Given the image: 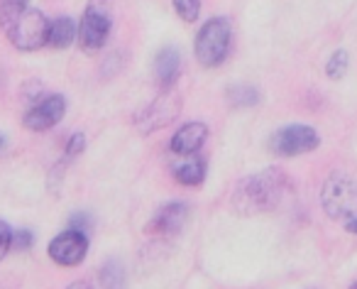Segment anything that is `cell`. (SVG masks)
Instances as JSON below:
<instances>
[{
  "mask_svg": "<svg viewBox=\"0 0 357 289\" xmlns=\"http://www.w3.org/2000/svg\"><path fill=\"white\" fill-rule=\"evenodd\" d=\"M289 189V177L282 170L272 167V170L257 172V175L243 179L233 191V209L243 216L264 214L279 206L282 196Z\"/></svg>",
  "mask_w": 357,
  "mask_h": 289,
  "instance_id": "obj_1",
  "label": "cell"
},
{
  "mask_svg": "<svg viewBox=\"0 0 357 289\" xmlns=\"http://www.w3.org/2000/svg\"><path fill=\"white\" fill-rule=\"evenodd\" d=\"M0 27L6 30L8 40L22 52H35L45 47L47 35H50V20L42 15V10L30 6L6 20H0Z\"/></svg>",
  "mask_w": 357,
  "mask_h": 289,
  "instance_id": "obj_2",
  "label": "cell"
},
{
  "mask_svg": "<svg viewBox=\"0 0 357 289\" xmlns=\"http://www.w3.org/2000/svg\"><path fill=\"white\" fill-rule=\"evenodd\" d=\"M230 42H233V27L225 17H211L204 27L196 35V59L199 64L208 66H220L225 59H228L230 52Z\"/></svg>",
  "mask_w": 357,
  "mask_h": 289,
  "instance_id": "obj_3",
  "label": "cell"
},
{
  "mask_svg": "<svg viewBox=\"0 0 357 289\" xmlns=\"http://www.w3.org/2000/svg\"><path fill=\"white\" fill-rule=\"evenodd\" d=\"M321 204L333 221H352L357 216V181L345 175L328 177L321 189Z\"/></svg>",
  "mask_w": 357,
  "mask_h": 289,
  "instance_id": "obj_4",
  "label": "cell"
},
{
  "mask_svg": "<svg viewBox=\"0 0 357 289\" xmlns=\"http://www.w3.org/2000/svg\"><path fill=\"white\" fill-rule=\"evenodd\" d=\"M113 0H89L81 20V47L86 52H98L108 42L110 27H113Z\"/></svg>",
  "mask_w": 357,
  "mask_h": 289,
  "instance_id": "obj_5",
  "label": "cell"
},
{
  "mask_svg": "<svg viewBox=\"0 0 357 289\" xmlns=\"http://www.w3.org/2000/svg\"><path fill=\"white\" fill-rule=\"evenodd\" d=\"M318 144H321L318 133L311 125H303V123L284 125V128H279L277 133L272 135V140H269V147H272V152L279 157L303 155V152L316 150Z\"/></svg>",
  "mask_w": 357,
  "mask_h": 289,
  "instance_id": "obj_6",
  "label": "cell"
},
{
  "mask_svg": "<svg viewBox=\"0 0 357 289\" xmlns=\"http://www.w3.org/2000/svg\"><path fill=\"white\" fill-rule=\"evenodd\" d=\"M89 253V238L81 228H69L50 243V258L64 267H74Z\"/></svg>",
  "mask_w": 357,
  "mask_h": 289,
  "instance_id": "obj_7",
  "label": "cell"
},
{
  "mask_svg": "<svg viewBox=\"0 0 357 289\" xmlns=\"http://www.w3.org/2000/svg\"><path fill=\"white\" fill-rule=\"evenodd\" d=\"M64 113H66V101L59 94H50L27 110L25 125L30 130H37V133L40 130H50L64 118Z\"/></svg>",
  "mask_w": 357,
  "mask_h": 289,
  "instance_id": "obj_8",
  "label": "cell"
},
{
  "mask_svg": "<svg viewBox=\"0 0 357 289\" xmlns=\"http://www.w3.org/2000/svg\"><path fill=\"white\" fill-rule=\"evenodd\" d=\"M178 110H181V105H178L176 96L164 94L162 98L149 103L147 108L137 115V128L142 130V133H152V130H157V128H164V125H169L176 118Z\"/></svg>",
  "mask_w": 357,
  "mask_h": 289,
  "instance_id": "obj_9",
  "label": "cell"
},
{
  "mask_svg": "<svg viewBox=\"0 0 357 289\" xmlns=\"http://www.w3.org/2000/svg\"><path fill=\"white\" fill-rule=\"evenodd\" d=\"M186 218H189V206H186L184 201H169V204H164L162 209L154 214L149 230L157 235L172 238V235H176L178 230L184 228Z\"/></svg>",
  "mask_w": 357,
  "mask_h": 289,
  "instance_id": "obj_10",
  "label": "cell"
},
{
  "mask_svg": "<svg viewBox=\"0 0 357 289\" xmlns=\"http://www.w3.org/2000/svg\"><path fill=\"white\" fill-rule=\"evenodd\" d=\"M206 138H208V125L206 123H186L174 133L172 138V152L174 155H196L204 147Z\"/></svg>",
  "mask_w": 357,
  "mask_h": 289,
  "instance_id": "obj_11",
  "label": "cell"
},
{
  "mask_svg": "<svg viewBox=\"0 0 357 289\" xmlns=\"http://www.w3.org/2000/svg\"><path fill=\"white\" fill-rule=\"evenodd\" d=\"M178 71H181V54L176 47H164L154 59V76H157L162 89H172L176 81Z\"/></svg>",
  "mask_w": 357,
  "mask_h": 289,
  "instance_id": "obj_12",
  "label": "cell"
},
{
  "mask_svg": "<svg viewBox=\"0 0 357 289\" xmlns=\"http://www.w3.org/2000/svg\"><path fill=\"white\" fill-rule=\"evenodd\" d=\"M74 40H76V22L71 17H59V20L50 22V35H47V45L50 47L66 50Z\"/></svg>",
  "mask_w": 357,
  "mask_h": 289,
  "instance_id": "obj_13",
  "label": "cell"
},
{
  "mask_svg": "<svg viewBox=\"0 0 357 289\" xmlns=\"http://www.w3.org/2000/svg\"><path fill=\"white\" fill-rule=\"evenodd\" d=\"M174 177H176V179L181 181L184 186L204 184V179H206V160L189 155V160L174 167Z\"/></svg>",
  "mask_w": 357,
  "mask_h": 289,
  "instance_id": "obj_14",
  "label": "cell"
},
{
  "mask_svg": "<svg viewBox=\"0 0 357 289\" xmlns=\"http://www.w3.org/2000/svg\"><path fill=\"white\" fill-rule=\"evenodd\" d=\"M228 101L238 108H250L259 103V91L255 86H233L228 89Z\"/></svg>",
  "mask_w": 357,
  "mask_h": 289,
  "instance_id": "obj_15",
  "label": "cell"
},
{
  "mask_svg": "<svg viewBox=\"0 0 357 289\" xmlns=\"http://www.w3.org/2000/svg\"><path fill=\"white\" fill-rule=\"evenodd\" d=\"M174 10L184 22H196L201 15V0H172Z\"/></svg>",
  "mask_w": 357,
  "mask_h": 289,
  "instance_id": "obj_16",
  "label": "cell"
},
{
  "mask_svg": "<svg viewBox=\"0 0 357 289\" xmlns=\"http://www.w3.org/2000/svg\"><path fill=\"white\" fill-rule=\"evenodd\" d=\"M345 71H347V54H345V50L333 52V57L328 59V64H326V74L331 76L333 81H337V79H342V76H345Z\"/></svg>",
  "mask_w": 357,
  "mask_h": 289,
  "instance_id": "obj_17",
  "label": "cell"
},
{
  "mask_svg": "<svg viewBox=\"0 0 357 289\" xmlns=\"http://www.w3.org/2000/svg\"><path fill=\"white\" fill-rule=\"evenodd\" d=\"M100 279H103L105 287H120L123 284V269H120V265L115 260H110L103 267V272H100Z\"/></svg>",
  "mask_w": 357,
  "mask_h": 289,
  "instance_id": "obj_18",
  "label": "cell"
},
{
  "mask_svg": "<svg viewBox=\"0 0 357 289\" xmlns=\"http://www.w3.org/2000/svg\"><path fill=\"white\" fill-rule=\"evenodd\" d=\"M10 248H13V228L6 221H0V260L6 258Z\"/></svg>",
  "mask_w": 357,
  "mask_h": 289,
  "instance_id": "obj_19",
  "label": "cell"
},
{
  "mask_svg": "<svg viewBox=\"0 0 357 289\" xmlns=\"http://www.w3.org/2000/svg\"><path fill=\"white\" fill-rule=\"evenodd\" d=\"M13 245H17V248H30L32 245V233L27 228H20L13 233Z\"/></svg>",
  "mask_w": 357,
  "mask_h": 289,
  "instance_id": "obj_20",
  "label": "cell"
},
{
  "mask_svg": "<svg viewBox=\"0 0 357 289\" xmlns=\"http://www.w3.org/2000/svg\"><path fill=\"white\" fill-rule=\"evenodd\" d=\"M84 142H86L84 135H81V133H74V135L69 138V147H66V155L74 157L76 152H81V150H84Z\"/></svg>",
  "mask_w": 357,
  "mask_h": 289,
  "instance_id": "obj_21",
  "label": "cell"
},
{
  "mask_svg": "<svg viewBox=\"0 0 357 289\" xmlns=\"http://www.w3.org/2000/svg\"><path fill=\"white\" fill-rule=\"evenodd\" d=\"M347 230H350V233H355L357 235V216H355V218H352V221H347Z\"/></svg>",
  "mask_w": 357,
  "mask_h": 289,
  "instance_id": "obj_22",
  "label": "cell"
},
{
  "mask_svg": "<svg viewBox=\"0 0 357 289\" xmlns=\"http://www.w3.org/2000/svg\"><path fill=\"white\" fill-rule=\"evenodd\" d=\"M3 147H6V140L0 138V152H3Z\"/></svg>",
  "mask_w": 357,
  "mask_h": 289,
  "instance_id": "obj_23",
  "label": "cell"
},
{
  "mask_svg": "<svg viewBox=\"0 0 357 289\" xmlns=\"http://www.w3.org/2000/svg\"><path fill=\"white\" fill-rule=\"evenodd\" d=\"M352 289H357V282H352Z\"/></svg>",
  "mask_w": 357,
  "mask_h": 289,
  "instance_id": "obj_24",
  "label": "cell"
},
{
  "mask_svg": "<svg viewBox=\"0 0 357 289\" xmlns=\"http://www.w3.org/2000/svg\"><path fill=\"white\" fill-rule=\"evenodd\" d=\"M0 79H3V76H0Z\"/></svg>",
  "mask_w": 357,
  "mask_h": 289,
  "instance_id": "obj_25",
  "label": "cell"
}]
</instances>
